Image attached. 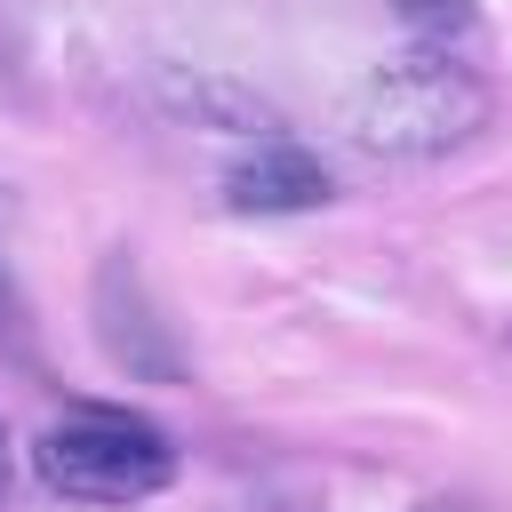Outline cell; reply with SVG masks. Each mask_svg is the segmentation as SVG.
I'll return each instance as SVG.
<instances>
[{"mask_svg":"<svg viewBox=\"0 0 512 512\" xmlns=\"http://www.w3.org/2000/svg\"><path fill=\"white\" fill-rule=\"evenodd\" d=\"M480 128H488L480 72L456 56H432V48L376 64L344 104V136L376 160H440V152L472 144Z\"/></svg>","mask_w":512,"mask_h":512,"instance_id":"cell-1","label":"cell"},{"mask_svg":"<svg viewBox=\"0 0 512 512\" xmlns=\"http://www.w3.org/2000/svg\"><path fill=\"white\" fill-rule=\"evenodd\" d=\"M32 472L72 504H144L176 480V448L136 416H64L32 440Z\"/></svg>","mask_w":512,"mask_h":512,"instance_id":"cell-2","label":"cell"},{"mask_svg":"<svg viewBox=\"0 0 512 512\" xmlns=\"http://www.w3.org/2000/svg\"><path fill=\"white\" fill-rule=\"evenodd\" d=\"M336 184H328V168L304 152V144H288V136H256L232 168H224V200L240 208V216H304V208H320Z\"/></svg>","mask_w":512,"mask_h":512,"instance_id":"cell-3","label":"cell"},{"mask_svg":"<svg viewBox=\"0 0 512 512\" xmlns=\"http://www.w3.org/2000/svg\"><path fill=\"white\" fill-rule=\"evenodd\" d=\"M160 96H168L184 120H200V128H232V136H272V128H280V112H272L264 96H248L240 80H224V72H168Z\"/></svg>","mask_w":512,"mask_h":512,"instance_id":"cell-4","label":"cell"},{"mask_svg":"<svg viewBox=\"0 0 512 512\" xmlns=\"http://www.w3.org/2000/svg\"><path fill=\"white\" fill-rule=\"evenodd\" d=\"M392 16L408 32H424V40H448V32L472 24V0H392Z\"/></svg>","mask_w":512,"mask_h":512,"instance_id":"cell-5","label":"cell"},{"mask_svg":"<svg viewBox=\"0 0 512 512\" xmlns=\"http://www.w3.org/2000/svg\"><path fill=\"white\" fill-rule=\"evenodd\" d=\"M0 488H8V432H0Z\"/></svg>","mask_w":512,"mask_h":512,"instance_id":"cell-6","label":"cell"}]
</instances>
